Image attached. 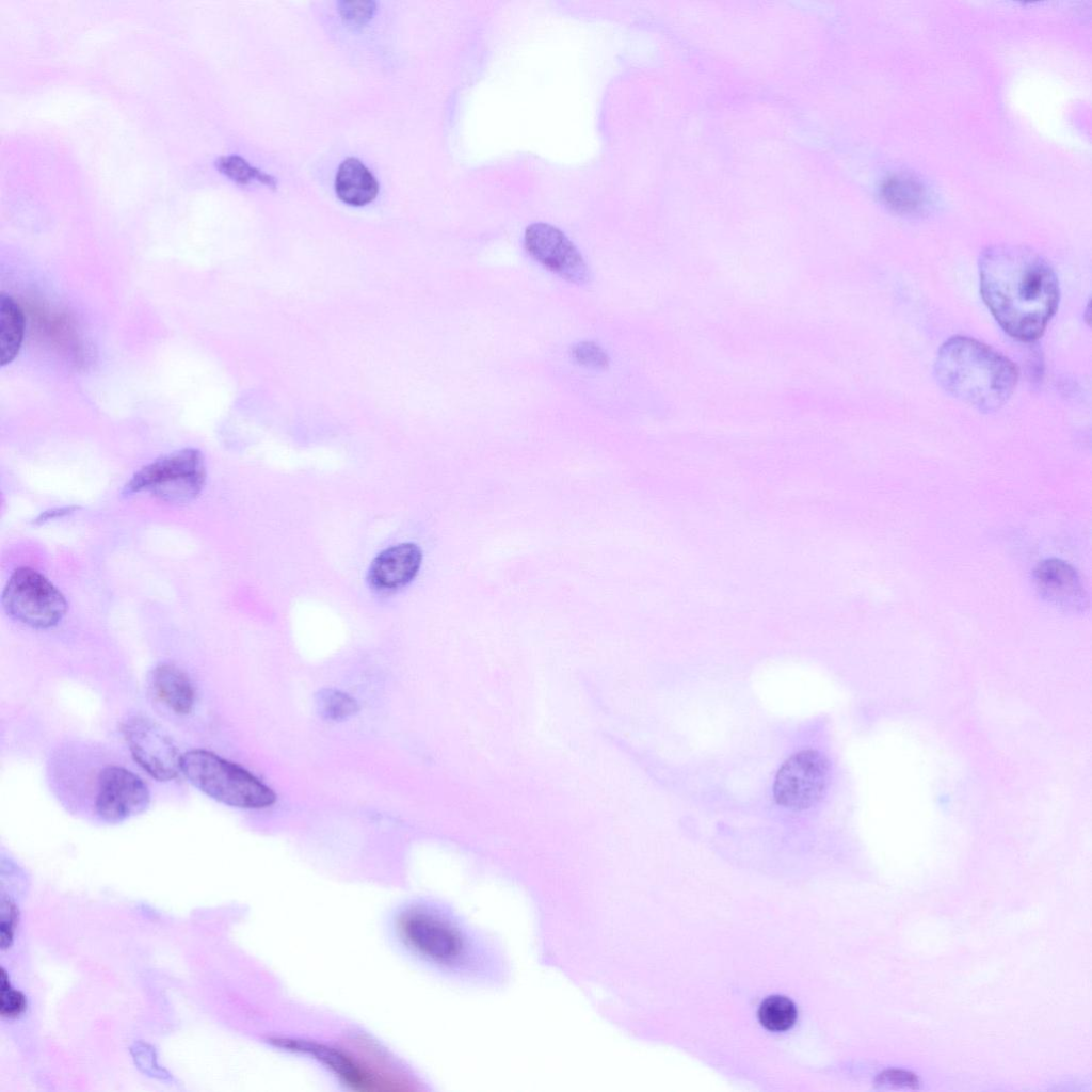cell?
Masks as SVG:
<instances>
[{
    "mask_svg": "<svg viewBox=\"0 0 1092 1092\" xmlns=\"http://www.w3.org/2000/svg\"><path fill=\"white\" fill-rule=\"evenodd\" d=\"M980 291L1002 330L1011 337L1039 339L1058 309V277L1034 250L1018 244H994L979 258Z\"/></svg>",
    "mask_w": 1092,
    "mask_h": 1092,
    "instance_id": "6da1fadb",
    "label": "cell"
},
{
    "mask_svg": "<svg viewBox=\"0 0 1092 1092\" xmlns=\"http://www.w3.org/2000/svg\"><path fill=\"white\" fill-rule=\"evenodd\" d=\"M934 376L951 397L982 413H992L1012 396L1018 369L994 348L975 338L956 335L938 349Z\"/></svg>",
    "mask_w": 1092,
    "mask_h": 1092,
    "instance_id": "7a4b0ae2",
    "label": "cell"
},
{
    "mask_svg": "<svg viewBox=\"0 0 1092 1092\" xmlns=\"http://www.w3.org/2000/svg\"><path fill=\"white\" fill-rule=\"evenodd\" d=\"M181 773L199 791L231 807L260 809L277 800L274 790L250 771L208 750L182 754Z\"/></svg>",
    "mask_w": 1092,
    "mask_h": 1092,
    "instance_id": "3957f363",
    "label": "cell"
},
{
    "mask_svg": "<svg viewBox=\"0 0 1092 1092\" xmlns=\"http://www.w3.org/2000/svg\"><path fill=\"white\" fill-rule=\"evenodd\" d=\"M396 930L400 941L424 961L454 966L467 956L462 929L445 914L424 905L407 908L399 914Z\"/></svg>",
    "mask_w": 1092,
    "mask_h": 1092,
    "instance_id": "277c9868",
    "label": "cell"
},
{
    "mask_svg": "<svg viewBox=\"0 0 1092 1092\" xmlns=\"http://www.w3.org/2000/svg\"><path fill=\"white\" fill-rule=\"evenodd\" d=\"M205 482L203 453L195 448H184L142 467L125 484L122 493L129 496L148 492L165 502L187 503L200 494Z\"/></svg>",
    "mask_w": 1092,
    "mask_h": 1092,
    "instance_id": "5b68a950",
    "label": "cell"
},
{
    "mask_svg": "<svg viewBox=\"0 0 1092 1092\" xmlns=\"http://www.w3.org/2000/svg\"><path fill=\"white\" fill-rule=\"evenodd\" d=\"M1 603L12 619L37 629L55 626L67 610L64 595L37 571L25 566L11 575Z\"/></svg>",
    "mask_w": 1092,
    "mask_h": 1092,
    "instance_id": "8992f818",
    "label": "cell"
},
{
    "mask_svg": "<svg viewBox=\"0 0 1092 1092\" xmlns=\"http://www.w3.org/2000/svg\"><path fill=\"white\" fill-rule=\"evenodd\" d=\"M830 780V761L817 750H802L788 757L773 784L776 803L791 810H804L824 796Z\"/></svg>",
    "mask_w": 1092,
    "mask_h": 1092,
    "instance_id": "52a82bcc",
    "label": "cell"
},
{
    "mask_svg": "<svg viewBox=\"0 0 1092 1092\" xmlns=\"http://www.w3.org/2000/svg\"><path fill=\"white\" fill-rule=\"evenodd\" d=\"M134 761L151 777L166 782L181 773V756L171 737L151 719L134 716L122 724Z\"/></svg>",
    "mask_w": 1092,
    "mask_h": 1092,
    "instance_id": "ba28073f",
    "label": "cell"
},
{
    "mask_svg": "<svg viewBox=\"0 0 1092 1092\" xmlns=\"http://www.w3.org/2000/svg\"><path fill=\"white\" fill-rule=\"evenodd\" d=\"M524 245L535 261L561 278L576 285L590 282L591 272L584 258L558 227L542 222L530 224L524 234Z\"/></svg>",
    "mask_w": 1092,
    "mask_h": 1092,
    "instance_id": "9c48e42d",
    "label": "cell"
},
{
    "mask_svg": "<svg viewBox=\"0 0 1092 1092\" xmlns=\"http://www.w3.org/2000/svg\"><path fill=\"white\" fill-rule=\"evenodd\" d=\"M150 803L146 783L132 771L108 766L98 775L95 810L100 819L119 823L144 813Z\"/></svg>",
    "mask_w": 1092,
    "mask_h": 1092,
    "instance_id": "30bf717a",
    "label": "cell"
},
{
    "mask_svg": "<svg viewBox=\"0 0 1092 1092\" xmlns=\"http://www.w3.org/2000/svg\"><path fill=\"white\" fill-rule=\"evenodd\" d=\"M1039 593L1055 606L1071 612L1083 610L1087 593L1076 569L1060 559H1046L1033 572Z\"/></svg>",
    "mask_w": 1092,
    "mask_h": 1092,
    "instance_id": "8fae6325",
    "label": "cell"
},
{
    "mask_svg": "<svg viewBox=\"0 0 1092 1092\" xmlns=\"http://www.w3.org/2000/svg\"><path fill=\"white\" fill-rule=\"evenodd\" d=\"M422 562V551L414 543H401L381 551L371 562L367 580L369 585L382 593L404 588L417 576Z\"/></svg>",
    "mask_w": 1092,
    "mask_h": 1092,
    "instance_id": "7c38bea8",
    "label": "cell"
},
{
    "mask_svg": "<svg viewBox=\"0 0 1092 1092\" xmlns=\"http://www.w3.org/2000/svg\"><path fill=\"white\" fill-rule=\"evenodd\" d=\"M149 680L155 696L174 713L186 716L194 709L195 689L182 669L172 663L158 664Z\"/></svg>",
    "mask_w": 1092,
    "mask_h": 1092,
    "instance_id": "4fadbf2b",
    "label": "cell"
},
{
    "mask_svg": "<svg viewBox=\"0 0 1092 1092\" xmlns=\"http://www.w3.org/2000/svg\"><path fill=\"white\" fill-rule=\"evenodd\" d=\"M883 203L894 212L902 215H918L929 204L925 184L909 174H894L887 177L880 189Z\"/></svg>",
    "mask_w": 1092,
    "mask_h": 1092,
    "instance_id": "5bb4252c",
    "label": "cell"
},
{
    "mask_svg": "<svg viewBox=\"0 0 1092 1092\" xmlns=\"http://www.w3.org/2000/svg\"><path fill=\"white\" fill-rule=\"evenodd\" d=\"M335 189L343 203L363 206L375 198L379 184L371 172L358 159L348 158L338 167Z\"/></svg>",
    "mask_w": 1092,
    "mask_h": 1092,
    "instance_id": "9a60e30c",
    "label": "cell"
},
{
    "mask_svg": "<svg viewBox=\"0 0 1092 1092\" xmlns=\"http://www.w3.org/2000/svg\"><path fill=\"white\" fill-rule=\"evenodd\" d=\"M26 319L20 305L6 293L0 299V365L12 363L18 355L25 336Z\"/></svg>",
    "mask_w": 1092,
    "mask_h": 1092,
    "instance_id": "2e32d148",
    "label": "cell"
},
{
    "mask_svg": "<svg viewBox=\"0 0 1092 1092\" xmlns=\"http://www.w3.org/2000/svg\"><path fill=\"white\" fill-rule=\"evenodd\" d=\"M315 705L319 716L330 721L347 720L359 710L353 696L334 688L319 690L315 695Z\"/></svg>",
    "mask_w": 1092,
    "mask_h": 1092,
    "instance_id": "e0dca14e",
    "label": "cell"
},
{
    "mask_svg": "<svg viewBox=\"0 0 1092 1092\" xmlns=\"http://www.w3.org/2000/svg\"><path fill=\"white\" fill-rule=\"evenodd\" d=\"M759 1022L771 1031H784L796 1022L797 1009L793 1002L780 995L766 998L758 1010Z\"/></svg>",
    "mask_w": 1092,
    "mask_h": 1092,
    "instance_id": "ac0fdd59",
    "label": "cell"
},
{
    "mask_svg": "<svg viewBox=\"0 0 1092 1092\" xmlns=\"http://www.w3.org/2000/svg\"><path fill=\"white\" fill-rule=\"evenodd\" d=\"M28 1009V999L26 995L14 987L10 980V976L1 967L0 970V1015L3 1019H17Z\"/></svg>",
    "mask_w": 1092,
    "mask_h": 1092,
    "instance_id": "d6986e66",
    "label": "cell"
},
{
    "mask_svg": "<svg viewBox=\"0 0 1092 1092\" xmlns=\"http://www.w3.org/2000/svg\"><path fill=\"white\" fill-rule=\"evenodd\" d=\"M573 360L585 368L606 369L610 359L607 352L593 341H580L571 348Z\"/></svg>",
    "mask_w": 1092,
    "mask_h": 1092,
    "instance_id": "ffe728a7",
    "label": "cell"
},
{
    "mask_svg": "<svg viewBox=\"0 0 1092 1092\" xmlns=\"http://www.w3.org/2000/svg\"><path fill=\"white\" fill-rule=\"evenodd\" d=\"M18 922L19 911L16 903L11 898L2 897L0 918V945L2 950H6L13 945Z\"/></svg>",
    "mask_w": 1092,
    "mask_h": 1092,
    "instance_id": "44dd1931",
    "label": "cell"
},
{
    "mask_svg": "<svg viewBox=\"0 0 1092 1092\" xmlns=\"http://www.w3.org/2000/svg\"><path fill=\"white\" fill-rule=\"evenodd\" d=\"M216 166L222 173L239 182H245L256 174L245 161L234 156L220 158L216 161Z\"/></svg>",
    "mask_w": 1092,
    "mask_h": 1092,
    "instance_id": "7402d4cb",
    "label": "cell"
},
{
    "mask_svg": "<svg viewBox=\"0 0 1092 1092\" xmlns=\"http://www.w3.org/2000/svg\"><path fill=\"white\" fill-rule=\"evenodd\" d=\"M374 3L373 2H341L340 12L341 15L350 21L365 22L373 14Z\"/></svg>",
    "mask_w": 1092,
    "mask_h": 1092,
    "instance_id": "603a6c76",
    "label": "cell"
},
{
    "mask_svg": "<svg viewBox=\"0 0 1092 1092\" xmlns=\"http://www.w3.org/2000/svg\"><path fill=\"white\" fill-rule=\"evenodd\" d=\"M881 1083H888L900 1087H917L918 1079L915 1074L902 1070H889L880 1075Z\"/></svg>",
    "mask_w": 1092,
    "mask_h": 1092,
    "instance_id": "cb8c5ba5",
    "label": "cell"
},
{
    "mask_svg": "<svg viewBox=\"0 0 1092 1092\" xmlns=\"http://www.w3.org/2000/svg\"><path fill=\"white\" fill-rule=\"evenodd\" d=\"M78 509H79V507H77V505H68V507L54 508V509H51V510H47V511L41 513L34 519L33 523L35 525H42V524L47 523L49 520H53V519L66 516L68 514H71L75 511H77Z\"/></svg>",
    "mask_w": 1092,
    "mask_h": 1092,
    "instance_id": "d4e9b609",
    "label": "cell"
}]
</instances>
